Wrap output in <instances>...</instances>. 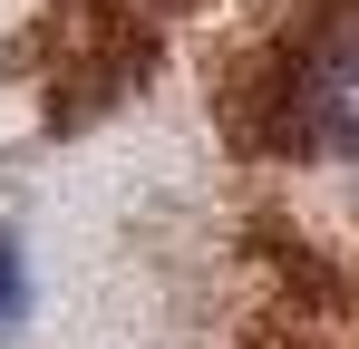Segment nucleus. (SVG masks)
<instances>
[{
    "label": "nucleus",
    "mask_w": 359,
    "mask_h": 349,
    "mask_svg": "<svg viewBox=\"0 0 359 349\" xmlns=\"http://www.w3.org/2000/svg\"><path fill=\"white\" fill-rule=\"evenodd\" d=\"M10 310H20V242L0 233V320H10Z\"/></svg>",
    "instance_id": "nucleus-2"
},
{
    "label": "nucleus",
    "mask_w": 359,
    "mask_h": 349,
    "mask_svg": "<svg viewBox=\"0 0 359 349\" xmlns=\"http://www.w3.org/2000/svg\"><path fill=\"white\" fill-rule=\"evenodd\" d=\"M272 136L301 165L359 174V0L330 10L272 78Z\"/></svg>",
    "instance_id": "nucleus-1"
}]
</instances>
